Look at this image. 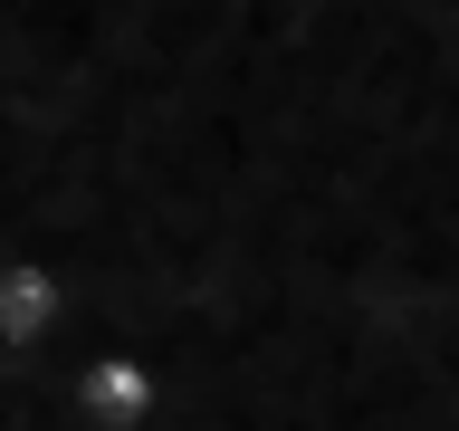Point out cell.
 I'll return each instance as SVG.
<instances>
[{"mask_svg":"<svg viewBox=\"0 0 459 431\" xmlns=\"http://www.w3.org/2000/svg\"><path fill=\"white\" fill-rule=\"evenodd\" d=\"M57 316H67V278L39 259H0V345L29 355V345H48Z\"/></svg>","mask_w":459,"mask_h":431,"instance_id":"obj_1","label":"cell"},{"mask_svg":"<svg viewBox=\"0 0 459 431\" xmlns=\"http://www.w3.org/2000/svg\"><path fill=\"white\" fill-rule=\"evenodd\" d=\"M77 402L96 412V422H115V431H134L153 402H163V374L143 365V355H96V365L77 374Z\"/></svg>","mask_w":459,"mask_h":431,"instance_id":"obj_2","label":"cell"}]
</instances>
